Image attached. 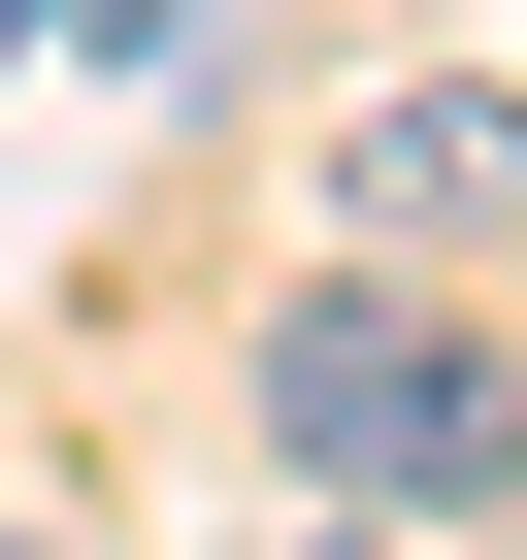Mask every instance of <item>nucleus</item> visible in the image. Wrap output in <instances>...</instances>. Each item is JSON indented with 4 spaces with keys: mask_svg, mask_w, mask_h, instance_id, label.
<instances>
[{
    "mask_svg": "<svg viewBox=\"0 0 527 560\" xmlns=\"http://www.w3.org/2000/svg\"><path fill=\"white\" fill-rule=\"evenodd\" d=\"M330 560H429V527H330Z\"/></svg>",
    "mask_w": 527,
    "mask_h": 560,
    "instance_id": "39448f33",
    "label": "nucleus"
},
{
    "mask_svg": "<svg viewBox=\"0 0 527 560\" xmlns=\"http://www.w3.org/2000/svg\"><path fill=\"white\" fill-rule=\"evenodd\" d=\"M264 462L363 494V527H461V494H527V363H494V330H429L396 264H330V298L264 330Z\"/></svg>",
    "mask_w": 527,
    "mask_h": 560,
    "instance_id": "f257e3e1",
    "label": "nucleus"
},
{
    "mask_svg": "<svg viewBox=\"0 0 527 560\" xmlns=\"http://www.w3.org/2000/svg\"><path fill=\"white\" fill-rule=\"evenodd\" d=\"M527 198V100H363V231H494Z\"/></svg>",
    "mask_w": 527,
    "mask_h": 560,
    "instance_id": "f03ea898",
    "label": "nucleus"
},
{
    "mask_svg": "<svg viewBox=\"0 0 527 560\" xmlns=\"http://www.w3.org/2000/svg\"><path fill=\"white\" fill-rule=\"evenodd\" d=\"M99 34H132V67H231V0H99Z\"/></svg>",
    "mask_w": 527,
    "mask_h": 560,
    "instance_id": "7ed1b4c3",
    "label": "nucleus"
},
{
    "mask_svg": "<svg viewBox=\"0 0 527 560\" xmlns=\"http://www.w3.org/2000/svg\"><path fill=\"white\" fill-rule=\"evenodd\" d=\"M34 34H67V0H0V100H34Z\"/></svg>",
    "mask_w": 527,
    "mask_h": 560,
    "instance_id": "20e7f679",
    "label": "nucleus"
}]
</instances>
